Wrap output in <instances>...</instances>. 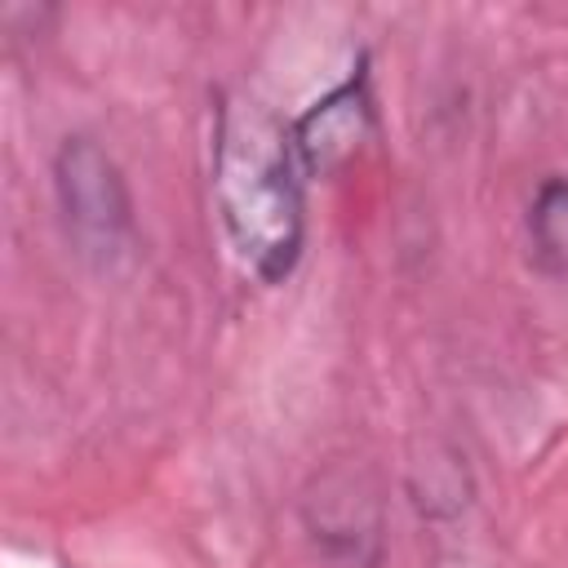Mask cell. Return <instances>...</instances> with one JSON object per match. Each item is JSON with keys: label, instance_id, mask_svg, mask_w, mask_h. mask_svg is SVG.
Segmentation results:
<instances>
[{"label": "cell", "instance_id": "2", "mask_svg": "<svg viewBox=\"0 0 568 568\" xmlns=\"http://www.w3.org/2000/svg\"><path fill=\"white\" fill-rule=\"evenodd\" d=\"M53 191L67 222V235L84 257L111 262L133 226V200L120 164L84 133L67 138L53 155Z\"/></svg>", "mask_w": 568, "mask_h": 568}, {"label": "cell", "instance_id": "4", "mask_svg": "<svg viewBox=\"0 0 568 568\" xmlns=\"http://www.w3.org/2000/svg\"><path fill=\"white\" fill-rule=\"evenodd\" d=\"M311 532L320 537L324 555L333 564H355V568H373L368 555H359V541L377 546V506L368 497H359L355 488H342V493H328L320 497V510L306 515Z\"/></svg>", "mask_w": 568, "mask_h": 568}, {"label": "cell", "instance_id": "3", "mask_svg": "<svg viewBox=\"0 0 568 568\" xmlns=\"http://www.w3.org/2000/svg\"><path fill=\"white\" fill-rule=\"evenodd\" d=\"M364 133H368V98H364V84L359 80H346L342 89H333L324 102H315L297 120L293 146H297L302 169L328 173V169H337L342 160L355 155V146L364 142Z\"/></svg>", "mask_w": 568, "mask_h": 568}, {"label": "cell", "instance_id": "1", "mask_svg": "<svg viewBox=\"0 0 568 568\" xmlns=\"http://www.w3.org/2000/svg\"><path fill=\"white\" fill-rule=\"evenodd\" d=\"M297 146L262 106H231L217 129V209L240 262L275 284L302 253Z\"/></svg>", "mask_w": 568, "mask_h": 568}, {"label": "cell", "instance_id": "5", "mask_svg": "<svg viewBox=\"0 0 568 568\" xmlns=\"http://www.w3.org/2000/svg\"><path fill=\"white\" fill-rule=\"evenodd\" d=\"M528 240L541 271L568 280V178H546L528 209Z\"/></svg>", "mask_w": 568, "mask_h": 568}]
</instances>
